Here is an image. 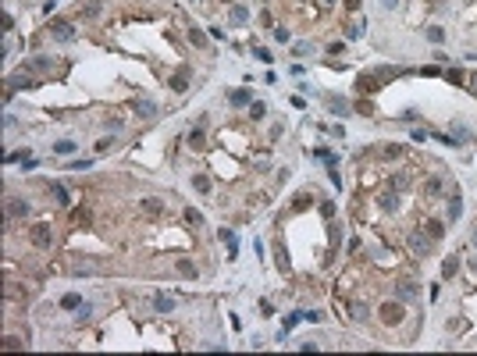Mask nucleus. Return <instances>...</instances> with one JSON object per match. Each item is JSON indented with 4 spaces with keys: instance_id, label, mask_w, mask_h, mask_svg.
Segmentation results:
<instances>
[{
    "instance_id": "f257e3e1",
    "label": "nucleus",
    "mask_w": 477,
    "mask_h": 356,
    "mask_svg": "<svg viewBox=\"0 0 477 356\" xmlns=\"http://www.w3.org/2000/svg\"><path fill=\"white\" fill-rule=\"evenodd\" d=\"M378 317H381V324H388V328H395V324H402V317H406V310H402V303H381V310H378Z\"/></svg>"
},
{
    "instance_id": "f03ea898",
    "label": "nucleus",
    "mask_w": 477,
    "mask_h": 356,
    "mask_svg": "<svg viewBox=\"0 0 477 356\" xmlns=\"http://www.w3.org/2000/svg\"><path fill=\"white\" fill-rule=\"evenodd\" d=\"M431 242H435V239H431L427 232H424V235H420V232H413V235H410V253H413L417 260H424V257L431 253Z\"/></svg>"
},
{
    "instance_id": "7ed1b4c3",
    "label": "nucleus",
    "mask_w": 477,
    "mask_h": 356,
    "mask_svg": "<svg viewBox=\"0 0 477 356\" xmlns=\"http://www.w3.org/2000/svg\"><path fill=\"white\" fill-rule=\"evenodd\" d=\"M32 246H39V249H50L54 246V228L47 225V221H39V225L32 228Z\"/></svg>"
},
{
    "instance_id": "20e7f679",
    "label": "nucleus",
    "mask_w": 477,
    "mask_h": 356,
    "mask_svg": "<svg viewBox=\"0 0 477 356\" xmlns=\"http://www.w3.org/2000/svg\"><path fill=\"white\" fill-rule=\"evenodd\" d=\"M18 89H36V82H32V75H25V71H18V75H11L7 79V100L18 93Z\"/></svg>"
},
{
    "instance_id": "39448f33",
    "label": "nucleus",
    "mask_w": 477,
    "mask_h": 356,
    "mask_svg": "<svg viewBox=\"0 0 477 356\" xmlns=\"http://www.w3.org/2000/svg\"><path fill=\"white\" fill-rule=\"evenodd\" d=\"M175 271L182 274V278H189V281H196V278H200V267L192 264V260H185V257H178V260H175Z\"/></svg>"
},
{
    "instance_id": "423d86ee",
    "label": "nucleus",
    "mask_w": 477,
    "mask_h": 356,
    "mask_svg": "<svg viewBox=\"0 0 477 356\" xmlns=\"http://www.w3.org/2000/svg\"><path fill=\"white\" fill-rule=\"evenodd\" d=\"M356 89H360V93H378L381 75H356Z\"/></svg>"
},
{
    "instance_id": "0eeeda50",
    "label": "nucleus",
    "mask_w": 477,
    "mask_h": 356,
    "mask_svg": "<svg viewBox=\"0 0 477 356\" xmlns=\"http://www.w3.org/2000/svg\"><path fill=\"white\" fill-rule=\"evenodd\" d=\"M7 217H29V203L18 196H7Z\"/></svg>"
},
{
    "instance_id": "6e6552de",
    "label": "nucleus",
    "mask_w": 477,
    "mask_h": 356,
    "mask_svg": "<svg viewBox=\"0 0 477 356\" xmlns=\"http://www.w3.org/2000/svg\"><path fill=\"white\" fill-rule=\"evenodd\" d=\"M50 32H54V39H57V43H71V39H75V29H71L68 22H57V25L50 29Z\"/></svg>"
},
{
    "instance_id": "1a4fd4ad",
    "label": "nucleus",
    "mask_w": 477,
    "mask_h": 356,
    "mask_svg": "<svg viewBox=\"0 0 477 356\" xmlns=\"http://www.w3.org/2000/svg\"><path fill=\"white\" fill-rule=\"evenodd\" d=\"M328 111H331L335 118H346V114H349V100H342V96H328Z\"/></svg>"
},
{
    "instance_id": "9d476101",
    "label": "nucleus",
    "mask_w": 477,
    "mask_h": 356,
    "mask_svg": "<svg viewBox=\"0 0 477 356\" xmlns=\"http://www.w3.org/2000/svg\"><path fill=\"white\" fill-rule=\"evenodd\" d=\"M217 235L228 242V260H235V257H238V239H235V232H232V228H221Z\"/></svg>"
},
{
    "instance_id": "9b49d317",
    "label": "nucleus",
    "mask_w": 477,
    "mask_h": 356,
    "mask_svg": "<svg viewBox=\"0 0 477 356\" xmlns=\"http://www.w3.org/2000/svg\"><path fill=\"white\" fill-rule=\"evenodd\" d=\"M136 114L143 118V121H150V118L157 114V103L153 100H136Z\"/></svg>"
},
{
    "instance_id": "f8f14e48",
    "label": "nucleus",
    "mask_w": 477,
    "mask_h": 356,
    "mask_svg": "<svg viewBox=\"0 0 477 356\" xmlns=\"http://www.w3.org/2000/svg\"><path fill=\"white\" fill-rule=\"evenodd\" d=\"M228 103H232V107H249V89H232Z\"/></svg>"
},
{
    "instance_id": "ddd939ff",
    "label": "nucleus",
    "mask_w": 477,
    "mask_h": 356,
    "mask_svg": "<svg viewBox=\"0 0 477 356\" xmlns=\"http://www.w3.org/2000/svg\"><path fill=\"white\" fill-rule=\"evenodd\" d=\"M29 68H32V71H39V75H47V71H54V61H50V57H32V61H29Z\"/></svg>"
},
{
    "instance_id": "4468645a",
    "label": "nucleus",
    "mask_w": 477,
    "mask_h": 356,
    "mask_svg": "<svg viewBox=\"0 0 477 356\" xmlns=\"http://www.w3.org/2000/svg\"><path fill=\"white\" fill-rule=\"evenodd\" d=\"M171 89H175V93H185V89H189V71H185V68L171 75Z\"/></svg>"
},
{
    "instance_id": "2eb2a0df",
    "label": "nucleus",
    "mask_w": 477,
    "mask_h": 356,
    "mask_svg": "<svg viewBox=\"0 0 477 356\" xmlns=\"http://www.w3.org/2000/svg\"><path fill=\"white\" fill-rule=\"evenodd\" d=\"M71 271H75V274H93V271H100V264L96 260H75Z\"/></svg>"
},
{
    "instance_id": "dca6fc26",
    "label": "nucleus",
    "mask_w": 477,
    "mask_h": 356,
    "mask_svg": "<svg viewBox=\"0 0 477 356\" xmlns=\"http://www.w3.org/2000/svg\"><path fill=\"white\" fill-rule=\"evenodd\" d=\"M417 292H420V289H417L413 281H399V285H395V296H399V299H413Z\"/></svg>"
},
{
    "instance_id": "f3484780",
    "label": "nucleus",
    "mask_w": 477,
    "mask_h": 356,
    "mask_svg": "<svg viewBox=\"0 0 477 356\" xmlns=\"http://www.w3.org/2000/svg\"><path fill=\"white\" fill-rule=\"evenodd\" d=\"M228 22H232V25H246V22H249V11H246L242 4H235L232 14H228Z\"/></svg>"
},
{
    "instance_id": "a211bd4d",
    "label": "nucleus",
    "mask_w": 477,
    "mask_h": 356,
    "mask_svg": "<svg viewBox=\"0 0 477 356\" xmlns=\"http://www.w3.org/2000/svg\"><path fill=\"white\" fill-rule=\"evenodd\" d=\"M189 146H192V150H203V146H207V136H203V125L189 132Z\"/></svg>"
},
{
    "instance_id": "6ab92c4d",
    "label": "nucleus",
    "mask_w": 477,
    "mask_h": 356,
    "mask_svg": "<svg viewBox=\"0 0 477 356\" xmlns=\"http://www.w3.org/2000/svg\"><path fill=\"white\" fill-rule=\"evenodd\" d=\"M153 310H157V314H171V310H175V299H171V296H157V299H153Z\"/></svg>"
},
{
    "instance_id": "aec40b11",
    "label": "nucleus",
    "mask_w": 477,
    "mask_h": 356,
    "mask_svg": "<svg viewBox=\"0 0 477 356\" xmlns=\"http://www.w3.org/2000/svg\"><path fill=\"white\" fill-rule=\"evenodd\" d=\"M349 317H353L356 324H360V321H367V317H370V310H367V303H353V306H349Z\"/></svg>"
},
{
    "instance_id": "412c9836",
    "label": "nucleus",
    "mask_w": 477,
    "mask_h": 356,
    "mask_svg": "<svg viewBox=\"0 0 477 356\" xmlns=\"http://www.w3.org/2000/svg\"><path fill=\"white\" fill-rule=\"evenodd\" d=\"M189 43H192L196 50H203V47H207L210 39H207V32H200V29H189Z\"/></svg>"
},
{
    "instance_id": "4be33fe9",
    "label": "nucleus",
    "mask_w": 477,
    "mask_h": 356,
    "mask_svg": "<svg viewBox=\"0 0 477 356\" xmlns=\"http://www.w3.org/2000/svg\"><path fill=\"white\" fill-rule=\"evenodd\" d=\"M424 232H427V235H431V239H435V242H438V239H442V235H445V225H442V221H427V225H424Z\"/></svg>"
},
{
    "instance_id": "5701e85b",
    "label": "nucleus",
    "mask_w": 477,
    "mask_h": 356,
    "mask_svg": "<svg viewBox=\"0 0 477 356\" xmlns=\"http://www.w3.org/2000/svg\"><path fill=\"white\" fill-rule=\"evenodd\" d=\"M424 189H427V196H442V189H445V182H442V178L435 175V178H427V185H424Z\"/></svg>"
},
{
    "instance_id": "b1692460",
    "label": "nucleus",
    "mask_w": 477,
    "mask_h": 356,
    "mask_svg": "<svg viewBox=\"0 0 477 356\" xmlns=\"http://www.w3.org/2000/svg\"><path fill=\"white\" fill-rule=\"evenodd\" d=\"M100 11H103V4H100V0H89V4L82 7V18L89 22V18H96V14H100Z\"/></svg>"
},
{
    "instance_id": "393cba45",
    "label": "nucleus",
    "mask_w": 477,
    "mask_h": 356,
    "mask_svg": "<svg viewBox=\"0 0 477 356\" xmlns=\"http://www.w3.org/2000/svg\"><path fill=\"white\" fill-rule=\"evenodd\" d=\"M75 146H79V143H71V139H61V143H54V153L68 157V153H75Z\"/></svg>"
},
{
    "instance_id": "a878e982",
    "label": "nucleus",
    "mask_w": 477,
    "mask_h": 356,
    "mask_svg": "<svg viewBox=\"0 0 477 356\" xmlns=\"http://www.w3.org/2000/svg\"><path fill=\"white\" fill-rule=\"evenodd\" d=\"M143 210H146V214H164V203L153 200V196H146V200H143Z\"/></svg>"
},
{
    "instance_id": "bb28decb",
    "label": "nucleus",
    "mask_w": 477,
    "mask_h": 356,
    "mask_svg": "<svg viewBox=\"0 0 477 356\" xmlns=\"http://www.w3.org/2000/svg\"><path fill=\"white\" fill-rule=\"evenodd\" d=\"M50 189H54V196H57V203H61V207H68V203H71V196H68V189H64L61 182H54Z\"/></svg>"
},
{
    "instance_id": "cd10ccee",
    "label": "nucleus",
    "mask_w": 477,
    "mask_h": 356,
    "mask_svg": "<svg viewBox=\"0 0 477 356\" xmlns=\"http://www.w3.org/2000/svg\"><path fill=\"white\" fill-rule=\"evenodd\" d=\"M61 306H64V310H79V306H82L79 292H68V296H61Z\"/></svg>"
},
{
    "instance_id": "c85d7f7f",
    "label": "nucleus",
    "mask_w": 477,
    "mask_h": 356,
    "mask_svg": "<svg viewBox=\"0 0 477 356\" xmlns=\"http://www.w3.org/2000/svg\"><path fill=\"white\" fill-rule=\"evenodd\" d=\"M192 189H196V192H210V178H207V175H192Z\"/></svg>"
},
{
    "instance_id": "c756f323",
    "label": "nucleus",
    "mask_w": 477,
    "mask_h": 356,
    "mask_svg": "<svg viewBox=\"0 0 477 356\" xmlns=\"http://www.w3.org/2000/svg\"><path fill=\"white\" fill-rule=\"evenodd\" d=\"M381 210H399V196H395V192H385V196H381Z\"/></svg>"
},
{
    "instance_id": "7c9ffc66",
    "label": "nucleus",
    "mask_w": 477,
    "mask_h": 356,
    "mask_svg": "<svg viewBox=\"0 0 477 356\" xmlns=\"http://www.w3.org/2000/svg\"><path fill=\"white\" fill-rule=\"evenodd\" d=\"M274 260H278V267H281L285 274L292 271V264H289V257H285V246H278V249H274Z\"/></svg>"
},
{
    "instance_id": "2f4dec72",
    "label": "nucleus",
    "mask_w": 477,
    "mask_h": 356,
    "mask_svg": "<svg viewBox=\"0 0 477 356\" xmlns=\"http://www.w3.org/2000/svg\"><path fill=\"white\" fill-rule=\"evenodd\" d=\"M427 39H431V43H435V47H442V43H445V29H438V25H431V29H427Z\"/></svg>"
},
{
    "instance_id": "473e14b6",
    "label": "nucleus",
    "mask_w": 477,
    "mask_h": 356,
    "mask_svg": "<svg viewBox=\"0 0 477 356\" xmlns=\"http://www.w3.org/2000/svg\"><path fill=\"white\" fill-rule=\"evenodd\" d=\"M459 214H463V203H459V196L449 200V221H459Z\"/></svg>"
},
{
    "instance_id": "72a5a7b5",
    "label": "nucleus",
    "mask_w": 477,
    "mask_h": 356,
    "mask_svg": "<svg viewBox=\"0 0 477 356\" xmlns=\"http://www.w3.org/2000/svg\"><path fill=\"white\" fill-rule=\"evenodd\" d=\"M264 114H267V107H264L260 100H253V103H249V118H253V121H260Z\"/></svg>"
},
{
    "instance_id": "f704fd0d",
    "label": "nucleus",
    "mask_w": 477,
    "mask_h": 356,
    "mask_svg": "<svg viewBox=\"0 0 477 356\" xmlns=\"http://www.w3.org/2000/svg\"><path fill=\"white\" fill-rule=\"evenodd\" d=\"M292 54H296V57H310V54H314V47L299 39V43H292Z\"/></svg>"
},
{
    "instance_id": "c9c22d12",
    "label": "nucleus",
    "mask_w": 477,
    "mask_h": 356,
    "mask_svg": "<svg viewBox=\"0 0 477 356\" xmlns=\"http://www.w3.org/2000/svg\"><path fill=\"white\" fill-rule=\"evenodd\" d=\"M185 221H189L192 228H200V225H203V214H200V210H192V207H185Z\"/></svg>"
},
{
    "instance_id": "e433bc0d",
    "label": "nucleus",
    "mask_w": 477,
    "mask_h": 356,
    "mask_svg": "<svg viewBox=\"0 0 477 356\" xmlns=\"http://www.w3.org/2000/svg\"><path fill=\"white\" fill-rule=\"evenodd\" d=\"M456 271H459V260H456V257H449V260L442 264V274H445V278H452Z\"/></svg>"
},
{
    "instance_id": "4c0bfd02",
    "label": "nucleus",
    "mask_w": 477,
    "mask_h": 356,
    "mask_svg": "<svg viewBox=\"0 0 477 356\" xmlns=\"http://www.w3.org/2000/svg\"><path fill=\"white\" fill-rule=\"evenodd\" d=\"M363 29H367V22H363V25H360V22L349 25V29H346V39H360V36H363Z\"/></svg>"
},
{
    "instance_id": "58836bf2",
    "label": "nucleus",
    "mask_w": 477,
    "mask_h": 356,
    "mask_svg": "<svg viewBox=\"0 0 477 356\" xmlns=\"http://www.w3.org/2000/svg\"><path fill=\"white\" fill-rule=\"evenodd\" d=\"M328 178H331V185H335V189H342V175H338V168H335V160L328 164Z\"/></svg>"
},
{
    "instance_id": "ea45409f",
    "label": "nucleus",
    "mask_w": 477,
    "mask_h": 356,
    "mask_svg": "<svg viewBox=\"0 0 477 356\" xmlns=\"http://www.w3.org/2000/svg\"><path fill=\"white\" fill-rule=\"evenodd\" d=\"M310 203H314V196H306V192H299V196H296V203H292V210H303V207H310Z\"/></svg>"
},
{
    "instance_id": "a19ab883",
    "label": "nucleus",
    "mask_w": 477,
    "mask_h": 356,
    "mask_svg": "<svg viewBox=\"0 0 477 356\" xmlns=\"http://www.w3.org/2000/svg\"><path fill=\"white\" fill-rule=\"evenodd\" d=\"M445 79H449L452 86H459V82H463V71H459V68H449V71H445Z\"/></svg>"
},
{
    "instance_id": "79ce46f5",
    "label": "nucleus",
    "mask_w": 477,
    "mask_h": 356,
    "mask_svg": "<svg viewBox=\"0 0 477 356\" xmlns=\"http://www.w3.org/2000/svg\"><path fill=\"white\" fill-rule=\"evenodd\" d=\"M253 57H257V61H264V64H271V61H274V57H271V54H267L264 47H257V50H253Z\"/></svg>"
},
{
    "instance_id": "37998d69",
    "label": "nucleus",
    "mask_w": 477,
    "mask_h": 356,
    "mask_svg": "<svg viewBox=\"0 0 477 356\" xmlns=\"http://www.w3.org/2000/svg\"><path fill=\"white\" fill-rule=\"evenodd\" d=\"M381 153H385V157H388V160H392V157H402V146H385V150H381Z\"/></svg>"
},
{
    "instance_id": "c03bdc74",
    "label": "nucleus",
    "mask_w": 477,
    "mask_h": 356,
    "mask_svg": "<svg viewBox=\"0 0 477 356\" xmlns=\"http://www.w3.org/2000/svg\"><path fill=\"white\" fill-rule=\"evenodd\" d=\"M260 314H264V317H271V314H274V306H271V299H260Z\"/></svg>"
},
{
    "instance_id": "a18cd8bd",
    "label": "nucleus",
    "mask_w": 477,
    "mask_h": 356,
    "mask_svg": "<svg viewBox=\"0 0 477 356\" xmlns=\"http://www.w3.org/2000/svg\"><path fill=\"white\" fill-rule=\"evenodd\" d=\"M392 189H395V192L406 189V175H395V178H392Z\"/></svg>"
},
{
    "instance_id": "49530a36",
    "label": "nucleus",
    "mask_w": 477,
    "mask_h": 356,
    "mask_svg": "<svg viewBox=\"0 0 477 356\" xmlns=\"http://www.w3.org/2000/svg\"><path fill=\"white\" fill-rule=\"evenodd\" d=\"M342 50H346V43H328V54H331V57L342 54Z\"/></svg>"
},
{
    "instance_id": "de8ad7c7",
    "label": "nucleus",
    "mask_w": 477,
    "mask_h": 356,
    "mask_svg": "<svg viewBox=\"0 0 477 356\" xmlns=\"http://www.w3.org/2000/svg\"><path fill=\"white\" fill-rule=\"evenodd\" d=\"M271 32H274L278 43H289V32H285V29H271Z\"/></svg>"
},
{
    "instance_id": "09e8293b",
    "label": "nucleus",
    "mask_w": 477,
    "mask_h": 356,
    "mask_svg": "<svg viewBox=\"0 0 477 356\" xmlns=\"http://www.w3.org/2000/svg\"><path fill=\"white\" fill-rule=\"evenodd\" d=\"M111 146H114V139H100V143H96V153H103V150H111Z\"/></svg>"
},
{
    "instance_id": "8fccbe9b",
    "label": "nucleus",
    "mask_w": 477,
    "mask_h": 356,
    "mask_svg": "<svg viewBox=\"0 0 477 356\" xmlns=\"http://www.w3.org/2000/svg\"><path fill=\"white\" fill-rule=\"evenodd\" d=\"M18 346H22V342H18L14 335H7V338H4V349H18Z\"/></svg>"
},
{
    "instance_id": "3c124183",
    "label": "nucleus",
    "mask_w": 477,
    "mask_h": 356,
    "mask_svg": "<svg viewBox=\"0 0 477 356\" xmlns=\"http://www.w3.org/2000/svg\"><path fill=\"white\" fill-rule=\"evenodd\" d=\"M75 321H89V306H86V303L79 306V314H75Z\"/></svg>"
},
{
    "instance_id": "603ef678",
    "label": "nucleus",
    "mask_w": 477,
    "mask_h": 356,
    "mask_svg": "<svg viewBox=\"0 0 477 356\" xmlns=\"http://www.w3.org/2000/svg\"><path fill=\"white\" fill-rule=\"evenodd\" d=\"M346 7L349 11H360V0H346Z\"/></svg>"
},
{
    "instance_id": "864d4df0",
    "label": "nucleus",
    "mask_w": 477,
    "mask_h": 356,
    "mask_svg": "<svg viewBox=\"0 0 477 356\" xmlns=\"http://www.w3.org/2000/svg\"><path fill=\"white\" fill-rule=\"evenodd\" d=\"M381 4H385V7H399V0H381Z\"/></svg>"
},
{
    "instance_id": "5fc2aeb1",
    "label": "nucleus",
    "mask_w": 477,
    "mask_h": 356,
    "mask_svg": "<svg viewBox=\"0 0 477 356\" xmlns=\"http://www.w3.org/2000/svg\"><path fill=\"white\" fill-rule=\"evenodd\" d=\"M470 89H474V93H477V75H474V82H470Z\"/></svg>"
},
{
    "instance_id": "6e6d98bb",
    "label": "nucleus",
    "mask_w": 477,
    "mask_h": 356,
    "mask_svg": "<svg viewBox=\"0 0 477 356\" xmlns=\"http://www.w3.org/2000/svg\"><path fill=\"white\" fill-rule=\"evenodd\" d=\"M470 242H474V249H477V232H474V239H470Z\"/></svg>"
},
{
    "instance_id": "4d7b16f0",
    "label": "nucleus",
    "mask_w": 477,
    "mask_h": 356,
    "mask_svg": "<svg viewBox=\"0 0 477 356\" xmlns=\"http://www.w3.org/2000/svg\"><path fill=\"white\" fill-rule=\"evenodd\" d=\"M221 4H235V0H221Z\"/></svg>"
}]
</instances>
